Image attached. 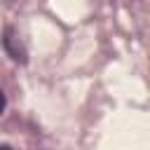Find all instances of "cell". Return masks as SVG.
<instances>
[{"label":"cell","mask_w":150,"mask_h":150,"mask_svg":"<svg viewBox=\"0 0 150 150\" xmlns=\"http://www.w3.org/2000/svg\"><path fill=\"white\" fill-rule=\"evenodd\" d=\"M2 47H5V52L9 54L12 61H16V63H26V49H23V45L19 42V38L14 35L12 28L5 30V35H2Z\"/></svg>","instance_id":"cell-1"},{"label":"cell","mask_w":150,"mask_h":150,"mask_svg":"<svg viewBox=\"0 0 150 150\" xmlns=\"http://www.w3.org/2000/svg\"><path fill=\"white\" fill-rule=\"evenodd\" d=\"M0 150H12L9 145H5V143H0Z\"/></svg>","instance_id":"cell-3"},{"label":"cell","mask_w":150,"mask_h":150,"mask_svg":"<svg viewBox=\"0 0 150 150\" xmlns=\"http://www.w3.org/2000/svg\"><path fill=\"white\" fill-rule=\"evenodd\" d=\"M5 108H7V98H5V91L0 89V115L5 112Z\"/></svg>","instance_id":"cell-2"}]
</instances>
